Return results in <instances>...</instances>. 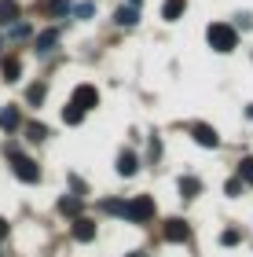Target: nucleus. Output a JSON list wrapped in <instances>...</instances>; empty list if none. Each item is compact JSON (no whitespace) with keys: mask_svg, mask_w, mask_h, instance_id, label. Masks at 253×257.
Listing matches in <instances>:
<instances>
[{"mask_svg":"<svg viewBox=\"0 0 253 257\" xmlns=\"http://www.w3.org/2000/svg\"><path fill=\"white\" fill-rule=\"evenodd\" d=\"M205 41H209L213 52H235L238 48V30L231 22H213V26L205 30Z\"/></svg>","mask_w":253,"mask_h":257,"instance_id":"obj_1","label":"nucleus"},{"mask_svg":"<svg viewBox=\"0 0 253 257\" xmlns=\"http://www.w3.org/2000/svg\"><path fill=\"white\" fill-rule=\"evenodd\" d=\"M8 158H11V169H15V177H19V180H26V184H37V180H41L37 162L26 158V155H19V147H15V144L8 147Z\"/></svg>","mask_w":253,"mask_h":257,"instance_id":"obj_2","label":"nucleus"},{"mask_svg":"<svg viewBox=\"0 0 253 257\" xmlns=\"http://www.w3.org/2000/svg\"><path fill=\"white\" fill-rule=\"evenodd\" d=\"M154 217V198L151 195H136L129 209H125V220H132V224H143V220Z\"/></svg>","mask_w":253,"mask_h":257,"instance_id":"obj_3","label":"nucleus"},{"mask_svg":"<svg viewBox=\"0 0 253 257\" xmlns=\"http://www.w3.org/2000/svg\"><path fill=\"white\" fill-rule=\"evenodd\" d=\"M162 231H165V242H187L191 239V224L183 217H169Z\"/></svg>","mask_w":253,"mask_h":257,"instance_id":"obj_4","label":"nucleus"},{"mask_svg":"<svg viewBox=\"0 0 253 257\" xmlns=\"http://www.w3.org/2000/svg\"><path fill=\"white\" fill-rule=\"evenodd\" d=\"M191 136H194V144H202V147H216V144H220L216 128L205 125V121H194V125H191Z\"/></svg>","mask_w":253,"mask_h":257,"instance_id":"obj_5","label":"nucleus"},{"mask_svg":"<svg viewBox=\"0 0 253 257\" xmlns=\"http://www.w3.org/2000/svg\"><path fill=\"white\" fill-rule=\"evenodd\" d=\"M74 103H77L81 110H92V107L99 103V92L92 88V85H77V88H74Z\"/></svg>","mask_w":253,"mask_h":257,"instance_id":"obj_6","label":"nucleus"},{"mask_svg":"<svg viewBox=\"0 0 253 257\" xmlns=\"http://www.w3.org/2000/svg\"><path fill=\"white\" fill-rule=\"evenodd\" d=\"M74 239L77 242H92L96 239V224H92L88 217H74Z\"/></svg>","mask_w":253,"mask_h":257,"instance_id":"obj_7","label":"nucleus"},{"mask_svg":"<svg viewBox=\"0 0 253 257\" xmlns=\"http://www.w3.org/2000/svg\"><path fill=\"white\" fill-rule=\"evenodd\" d=\"M136 169H140L136 151H121V155H118V173H121V177H136Z\"/></svg>","mask_w":253,"mask_h":257,"instance_id":"obj_8","label":"nucleus"},{"mask_svg":"<svg viewBox=\"0 0 253 257\" xmlns=\"http://www.w3.org/2000/svg\"><path fill=\"white\" fill-rule=\"evenodd\" d=\"M19 125H22L19 107H4V110H0V128H4V133H15Z\"/></svg>","mask_w":253,"mask_h":257,"instance_id":"obj_9","label":"nucleus"},{"mask_svg":"<svg viewBox=\"0 0 253 257\" xmlns=\"http://www.w3.org/2000/svg\"><path fill=\"white\" fill-rule=\"evenodd\" d=\"M114 22H118V26H136V22H140V8H136V4H125V8H118Z\"/></svg>","mask_w":253,"mask_h":257,"instance_id":"obj_10","label":"nucleus"},{"mask_svg":"<svg viewBox=\"0 0 253 257\" xmlns=\"http://www.w3.org/2000/svg\"><path fill=\"white\" fill-rule=\"evenodd\" d=\"M59 213H63V217H81V195L59 198Z\"/></svg>","mask_w":253,"mask_h":257,"instance_id":"obj_11","label":"nucleus"},{"mask_svg":"<svg viewBox=\"0 0 253 257\" xmlns=\"http://www.w3.org/2000/svg\"><path fill=\"white\" fill-rule=\"evenodd\" d=\"M183 8H187V0H165V4H162V19L165 22H176L183 15Z\"/></svg>","mask_w":253,"mask_h":257,"instance_id":"obj_12","label":"nucleus"},{"mask_svg":"<svg viewBox=\"0 0 253 257\" xmlns=\"http://www.w3.org/2000/svg\"><path fill=\"white\" fill-rule=\"evenodd\" d=\"M19 22V4L15 0H0V26H11Z\"/></svg>","mask_w":253,"mask_h":257,"instance_id":"obj_13","label":"nucleus"},{"mask_svg":"<svg viewBox=\"0 0 253 257\" xmlns=\"http://www.w3.org/2000/svg\"><path fill=\"white\" fill-rule=\"evenodd\" d=\"M180 195L183 198H198L202 195V180L198 177H180Z\"/></svg>","mask_w":253,"mask_h":257,"instance_id":"obj_14","label":"nucleus"},{"mask_svg":"<svg viewBox=\"0 0 253 257\" xmlns=\"http://www.w3.org/2000/svg\"><path fill=\"white\" fill-rule=\"evenodd\" d=\"M99 209H103V213H114V217H125L129 202H125V198H103V202H99Z\"/></svg>","mask_w":253,"mask_h":257,"instance_id":"obj_15","label":"nucleus"},{"mask_svg":"<svg viewBox=\"0 0 253 257\" xmlns=\"http://www.w3.org/2000/svg\"><path fill=\"white\" fill-rule=\"evenodd\" d=\"M0 74H4V81H19L22 63H19V59H4V63H0Z\"/></svg>","mask_w":253,"mask_h":257,"instance_id":"obj_16","label":"nucleus"},{"mask_svg":"<svg viewBox=\"0 0 253 257\" xmlns=\"http://www.w3.org/2000/svg\"><path fill=\"white\" fill-rule=\"evenodd\" d=\"M55 41H59V33H55V30H44L41 37H37V52H52Z\"/></svg>","mask_w":253,"mask_h":257,"instance_id":"obj_17","label":"nucleus"},{"mask_svg":"<svg viewBox=\"0 0 253 257\" xmlns=\"http://www.w3.org/2000/svg\"><path fill=\"white\" fill-rule=\"evenodd\" d=\"M63 121H66V125H81V121H85V110L77 107V103H70V107L63 110Z\"/></svg>","mask_w":253,"mask_h":257,"instance_id":"obj_18","label":"nucleus"},{"mask_svg":"<svg viewBox=\"0 0 253 257\" xmlns=\"http://www.w3.org/2000/svg\"><path fill=\"white\" fill-rule=\"evenodd\" d=\"M48 15H70V0H44Z\"/></svg>","mask_w":253,"mask_h":257,"instance_id":"obj_19","label":"nucleus"},{"mask_svg":"<svg viewBox=\"0 0 253 257\" xmlns=\"http://www.w3.org/2000/svg\"><path fill=\"white\" fill-rule=\"evenodd\" d=\"M44 136H48V128H44L41 121H30V125H26V140H33V144H41Z\"/></svg>","mask_w":253,"mask_h":257,"instance_id":"obj_20","label":"nucleus"},{"mask_svg":"<svg viewBox=\"0 0 253 257\" xmlns=\"http://www.w3.org/2000/svg\"><path fill=\"white\" fill-rule=\"evenodd\" d=\"M238 177H242V184H253V155L238 162Z\"/></svg>","mask_w":253,"mask_h":257,"instance_id":"obj_21","label":"nucleus"},{"mask_svg":"<svg viewBox=\"0 0 253 257\" xmlns=\"http://www.w3.org/2000/svg\"><path fill=\"white\" fill-rule=\"evenodd\" d=\"M238 239H242V231H238V228H224V231H220V242H224V246H235Z\"/></svg>","mask_w":253,"mask_h":257,"instance_id":"obj_22","label":"nucleus"},{"mask_svg":"<svg viewBox=\"0 0 253 257\" xmlns=\"http://www.w3.org/2000/svg\"><path fill=\"white\" fill-rule=\"evenodd\" d=\"M26 99L33 103V107H37V103L44 99V85H30V92H26Z\"/></svg>","mask_w":253,"mask_h":257,"instance_id":"obj_23","label":"nucleus"},{"mask_svg":"<svg viewBox=\"0 0 253 257\" xmlns=\"http://www.w3.org/2000/svg\"><path fill=\"white\" fill-rule=\"evenodd\" d=\"M224 191H227V198H235L238 191H242V177H235V180H227V184H224Z\"/></svg>","mask_w":253,"mask_h":257,"instance_id":"obj_24","label":"nucleus"},{"mask_svg":"<svg viewBox=\"0 0 253 257\" xmlns=\"http://www.w3.org/2000/svg\"><path fill=\"white\" fill-rule=\"evenodd\" d=\"M11 37H30V26L26 22H11Z\"/></svg>","mask_w":253,"mask_h":257,"instance_id":"obj_25","label":"nucleus"},{"mask_svg":"<svg viewBox=\"0 0 253 257\" xmlns=\"http://www.w3.org/2000/svg\"><path fill=\"white\" fill-rule=\"evenodd\" d=\"M70 11H74L77 19H92V11H96V8H92V4H77V8H70Z\"/></svg>","mask_w":253,"mask_h":257,"instance_id":"obj_26","label":"nucleus"},{"mask_svg":"<svg viewBox=\"0 0 253 257\" xmlns=\"http://www.w3.org/2000/svg\"><path fill=\"white\" fill-rule=\"evenodd\" d=\"M70 188H74L77 195H81V198H85V180H81V177H70Z\"/></svg>","mask_w":253,"mask_h":257,"instance_id":"obj_27","label":"nucleus"},{"mask_svg":"<svg viewBox=\"0 0 253 257\" xmlns=\"http://www.w3.org/2000/svg\"><path fill=\"white\" fill-rule=\"evenodd\" d=\"M4 239H8V220L0 217V242H4Z\"/></svg>","mask_w":253,"mask_h":257,"instance_id":"obj_28","label":"nucleus"},{"mask_svg":"<svg viewBox=\"0 0 253 257\" xmlns=\"http://www.w3.org/2000/svg\"><path fill=\"white\" fill-rule=\"evenodd\" d=\"M246 118H253V103H249V107H246Z\"/></svg>","mask_w":253,"mask_h":257,"instance_id":"obj_29","label":"nucleus"},{"mask_svg":"<svg viewBox=\"0 0 253 257\" xmlns=\"http://www.w3.org/2000/svg\"><path fill=\"white\" fill-rule=\"evenodd\" d=\"M129 4H136V8H140V4H143V0H129Z\"/></svg>","mask_w":253,"mask_h":257,"instance_id":"obj_30","label":"nucleus"},{"mask_svg":"<svg viewBox=\"0 0 253 257\" xmlns=\"http://www.w3.org/2000/svg\"><path fill=\"white\" fill-rule=\"evenodd\" d=\"M129 257H143V253H136V250H132V253H129Z\"/></svg>","mask_w":253,"mask_h":257,"instance_id":"obj_31","label":"nucleus"}]
</instances>
